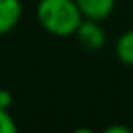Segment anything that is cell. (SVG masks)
Wrapping results in <instances>:
<instances>
[{
    "label": "cell",
    "mask_w": 133,
    "mask_h": 133,
    "mask_svg": "<svg viewBox=\"0 0 133 133\" xmlns=\"http://www.w3.org/2000/svg\"><path fill=\"white\" fill-rule=\"evenodd\" d=\"M24 14L22 0H0V36L10 34Z\"/></svg>",
    "instance_id": "3"
},
{
    "label": "cell",
    "mask_w": 133,
    "mask_h": 133,
    "mask_svg": "<svg viewBox=\"0 0 133 133\" xmlns=\"http://www.w3.org/2000/svg\"><path fill=\"white\" fill-rule=\"evenodd\" d=\"M83 17L91 20H106L113 14L116 0H74Z\"/></svg>",
    "instance_id": "4"
},
{
    "label": "cell",
    "mask_w": 133,
    "mask_h": 133,
    "mask_svg": "<svg viewBox=\"0 0 133 133\" xmlns=\"http://www.w3.org/2000/svg\"><path fill=\"white\" fill-rule=\"evenodd\" d=\"M74 36L78 39L79 45L83 49H86L88 52H98L106 44V30L101 25L99 20L83 19Z\"/></svg>",
    "instance_id": "2"
},
{
    "label": "cell",
    "mask_w": 133,
    "mask_h": 133,
    "mask_svg": "<svg viewBox=\"0 0 133 133\" xmlns=\"http://www.w3.org/2000/svg\"><path fill=\"white\" fill-rule=\"evenodd\" d=\"M104 133H131V128L123 127V125H111L104 128Z\"/></svg>",
    "instance_id": "8"
},
{
    "label": "cell",
    "mask_w": 133,
    "mask_h": 133,
    "mask_svg": "<svg viewBox=\"0 0 133 133\" xmlns=\"http://www.w3.org/2000/svg\"><path fill=\"white\" fill-rule=\"evenodd\" d=\"M115 54L125 66L133 68V29L123 32L116 39L115 44Z\"/></svg>",
    "instance_id": "5"
},
{
    "label": "cell",
    "mask_w": 133,
    "mask_h": 133,
    "mask_svg": "<svg viewBox=\"0 0 133 133\" xmlns=\"http://www.w3.org/2000/svg\"><path fill=\"white\" fill-rule=\"evenodd\" d=\"M14 104V94L9 89L0 88V108L2 110H10Z\"/></svg>",
    "instance_id": "7"
},
{
    "label": "cell",
    "mask_w": 133,
    "mask_h": 133,
    "mask_svg": "<svg viewBox=\"0 0 133 133\" xmlns=\"http://www.w3.org/2000/svg\"><path fill=\"white\" fill-rule=\"evenodd\" d=\"M36 17L45 32L56 37L74 36L84 19L74 0H39Z\"/></svg>",
    "instance_id": "1"
},
{
    "label": "cell",
    "mask_w": 133,
    "mask_h": 133,
    "mask_svg": "<svg viewBox=\"0 0 133 133\" xmlns=\"http://www.w3.org/2000/svg\"><path fill=\"white\" fill-rule=\"evenodd\" d=\"M17 125L9 110H2L0 108V133H15Z\"/></svg>",
    "instance_id": "6"
}]
</instances>
